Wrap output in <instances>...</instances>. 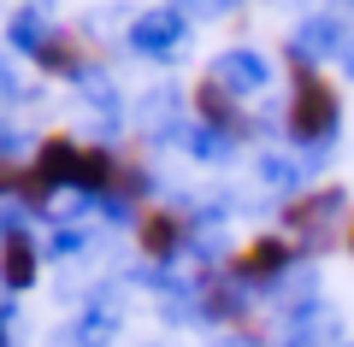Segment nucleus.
Masks as SVG:
<instances>
[{"label":"nucleus","instance_id":"nucleus-4","mask_svg":"<svg viewBox=\"0 0 354 347\" xmlns=\"http://www.w3.org/2000/svg\"><path fill=\"white\" fill-rule=\"evenodd\" d=\"M189 36H195V24L183 12H171V6H148V12H136L124 24V48L136 59H153V65H177Z\"/></svg>","mask_w":354,"mask_h":347},{"label":"nucleus","instance_id":"nucleus-17","mask_svg":"<svg viewBox=\"0 0 354 347\" xmlns=\"http://www.w3.org/2000/svg\"><path fill=\"white\" fill-rule=\"evenodd\" d=\"M337 65H342V77H348V83H354V36L342 41V53H337Z\"/></svg>","mask_w":354,"mask_h":347},{"label":"nucleus","instance_id":"nucleus-3","mask_svg":"<svg viewBox=\"0 0 354 347\" xmlns=\"http://www.w3.org/2000/svg\"><path fill=\"white\" fill-rule=\"evenodd\" d=\"M118 335H124V300H118L113 277H106L77 300V312L48 335V347H113Z\"/></svg>","mask_w":354,"mask_h":347},{"label":"nucleus","instance_id":"nucleus-18","mask_svg":"<svg viewBox=\"0 0 354 347\" xmlns=\"http://www.w3.org/2000/svg\"><path fill=\"white\" fill-rule=\"evenodd\" d=\"M213 347H260V341H254V335H242V330H230V335H218Z\"/></svg>","mask_w":354,"mask_h":347},{"label":"nucleus","instance_id":"nucleus-12","mask_svg":"<svg viewBox=\"0 0 354 347\" xmlns=\"http://www.w3.org/2000/svg\"><path fill=\"white\" fill-rule=\"evenodd\" d=\"M183 153H189L195 165H230L236 159V136H225V130H213V124H201L195 118V130H189V141H183Z\"/></svg>","mask_w":354,"mask_h":347},{"label":"nucleus","instance_id":"nucleus-15","mask_svg":"<svg viewBox=\"0 0 354 347\" xmlns=\"http://www.w3.org/2000/svg\"><path fill=\"white\" fill-rule=\"evenodd\" d=\"M36 148H41V136H30L18 118H0V171H12V165L36 159Z\"/></svg>","mask_w":354,"mask_h":347},{"label":"nucleus","instance_id":"nucleus-14","mask_svg":"<svg viewBox=\"0 0 354 347\" xmlns=\"http://www.w3.org/2000/svg\"><path fill=\"white\" fill-rule=\"evenodd\" d=\"M41 95H48V88H41V83H24V77H18V65L0 53V118H12L18 106H36Z\"/></svg>","mask_w":354,"mask_h":347},{"label":"nucleus","instance_id":"nucleus-10","mask_svg":"<svg viewBox=\"0 0 354 347\" xmlns=\"http://www.w3.org/2000/svg\"><path fill=\"white\" fill-rule=\"evenodd\" d=\"M41 259H48V253H41V241L30 236V230H18L12 241H0V283L24 300L30 288H36V277H41Z\"/></svg>","mask_w":354,"mask_h":347},{"label":"nucleus","instance_id":"nucleus-16","mask_svg":"<svg viewBox=\"0 0 354 347\" xmlns=\"http://www.w3.org/2000/svg\"><path fill=\"white\" fill-rule=\"evenodd\" d=\"M160 6L183 12L189 24H225V18H236V12H242V0H160Z\"/></svg>","mask_w":354,"mask_h":347},{"label":"nucleus","instance_id":"nucleus-13","mask_svg":"<svg viewBox=\"0 0 354 347\" xmlns=\"http://www.w3.org/2000/svg\"><path fill=\"white\" fill-rule=\"evenodd\" d=\"M95 248H101V230H95V224H59V230L41 241L48 259H83V253H95Z\"/></svg>","mask_w":354,"mask_h":347},{"label":"nucleus","instance_id":"nucleus-21","mask_svg":"<svg viewBox=\"0 0 354 347\" xmlns=\"http://www.w3.org/2000/svg\"><path fill=\"white\" fill-rule=\"evenodd\" d=\"M348 6H354V0H348Z\"/></svg>","mask_w":354,"mask_h":347},{"label":"nucleus","instance_id":"nucleus-11","mask_svg":"<svg viewBox=\"0 0 354 347\" xmlns=\"http://www.w3.org/2000/svg\"><path fill=\"white\" fill-rule=\"evenodd\" d=\"M53 36H59V30H53V12H48V6H18V12L6 18V48H12V59H30V65H36L41 48H48Z\"/></svg>","mask_w":354,"mask_h":347},{"label":"nucleus","instance_id":"nucleus-6","mask_svg":"<svg viewBox=\"0 0 354 347\" xmlns=\"http://www.w3.org/2000/svg\"><path fill=\"white\" fill-rule=\"evenodd\" d=\"M348 36H354V30L342 24V12L313 6V12L290 30V41H283V48H290V65H295V71H319L325 59H337V53H342V41H348Z\"/></svg>","mask_w":354,"mask_h":347},{"label":"nucleus","instance_id":"nucleus-19","mask_svg":"<svg viewBox=\"0 0 354 347\" xmlns=\"http://www.w3.org/2000/svg\"><path fill=\"white\" fill-rule=\"evenodd\" d=\"M342 253H354V218H348V241H342Z\"/></svg>","mask_w":354,"mask_h":347},{"label":"nucleus","instance_id":"nucleus-2","mask_svg":"<svg viewBox=\"0 0 354 347\" xmlns=\"http://www.w3.org/2000/svg\"><path fill=\"white\" fill-rule=\"evenodd\" d=\"M348 218H354L348 188H307V195L283 212V230H290L295 253H319V248H342V241H348Z\"/></svg>","mask_w":354,"mask_h":347},{"label":"nucleus","instance_id":"nucleus-1","mask_svg":"<svg viewBox=\"0 0 354 347\" xmlns=\"http://www.w3.org/2000/svg\"><path fill=\"white\" fill-rule=\"evenodd\" d=\"M283 100H290V141H295V153L337 148V136H342V95H337V83H325L319 71H295Z\"/></svg>","mask_w":354,"mask_h":347},{"label":"nucleus","instance_id":"nucleus-8","mask_svg":"<svg viewBox=\"0 0 354 347\" xmlns=\"http://www.w3.org/2000/svg\"><path fill=\"white\" fill-rule=\"evenodd\" d=\"M142 259H153V265H171L177 271V259H189V218H177L171 206H153L148 218H142Z\"/></svg>","mask_w":354,"mask_h":347},{"label":"nucleus","instance_id":"nucleus-9","mask_svg":"<svg viewBox=\"0 0 354 347\" xmlns=\"http://www.w3.org/2000/svg\"><path fill=\"white\" fill-rule=\"evenodd\" d=\"M254 183H260L272 200H283V206H295V200L307 195L301 159H295V153H283V148H260V153H254Z\"/></svg>","mask_w":354,"mask_h":347},{"label":"nucleus","instance_id":"nucleus-20","mask_svg":"<svg viewBox=\"0 0 354 347\" xmlns=\"http://www.w3.org/2000/svg\"><path fill=\"white\" fill-rule=\"evenodd\" d=\"M24 6H48V0H24Z\"/></svg>","mask_w":354,"mask_h":347},{"label":"nucleus","instance_id":"nucleus-5","mask_svg":"<svg viewBox=\"0 0 354 347\" xmlns=\"http://www.w3.org/2000/svg\"><path fill=\"white\" fill-rule=\"evenodd\" d=\"M272 77H278V65H272V53H260V48H225V53H213V65H207V83L225 88V95L242 100V106H260L266 88H272Z\"/></svg>","mask_w":354,"mask_h":347},{"label":"nucleus","instance_id":"nucleus-7","mask_svg":"<svg viewBox=\"0 0 354 347\" xmlns=\"http://www.w3.org/2000/svg\"><path fill=\"white\" fill-rule=\"evenodd\" d=\"M201 295H207V324H213V330H230V324H242L254 306H266L260 288H248L236 271H230V265L201 277Z\"/></svg>","mask_w":354,"mask_h":347}]
</instances>
